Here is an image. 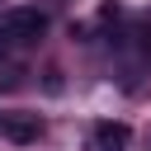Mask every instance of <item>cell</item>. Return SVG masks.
<instances>
[{"label": "cell", "instance_id": "obj_1", "mask_svg": "<svg viewBox=\"0 0 151 151\" xmlns=\"http://www.w3.org/2000/svg\"><path fill=\"white\" fill-rule=\"evenodd\" d=\"M42 28H47V19H42L38 9H5V14H0V33L14 38V42H38Z\"/></svg>", "mask_w": 151, "mask_h": 151}, {"label": "cell", "instance_id": "obj_2", "mask_svg": "<svg viewBox=\"0 0 151 151\" xmlns=\"http://www.w3.org/2000/svg\"><path fill=\"white\" fill-rule=\"evenodd\" d=\"M0 132H5L9 142H19V146H28V142H38V132H42V123H38V118H28V113H9V118H0Z\"/></svg>", "mask_w": 151, "mask_h": 151}, {"label": "cell", "instance_id": "obj_3", "mask_svg": "<svg viewBox=\"0 0 151 151\" xmlns=\"http://www.w3.org/2000/svg\"><path fill=\"white\" fill-rule=\"evenodd\" d=\"M127 142H132V127L127 123H99L94 127V146L99 151H127Z\"/></svg>", "mask_w": 151, "mask_h": 151}, {"label": "cell", "instance_id": "obj_4", "mask_svg": "<svg viewBox=\"0 0 151 151\" xmlns=\"http://www.w3.org/2000/svg\"><path fill=\"white\" fill-rule=\"evenodd\" d=\"M146 146H151V132H146Z\"/></svg>", "mask_w": 151, "mask_h": 151}]
</instances>
